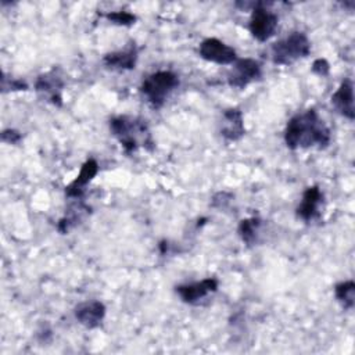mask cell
I'll return each instance as SVG.
<instances>
[{"label": "cell", "mask_w": 355, "mask_h": 355, "mask_svg": "<svg viewBox=\"0 0 355 355\" xmlns=\"http://www.w3.org/2000/svg\"><path fill=\"white\" fill-rule=\"evenodd\" d=\"M284 141L288 148H324L330 143V130L315 110L294 115L286 126Z\"/></svg>", "instance_id": "1"}, {"label": "cell", "mask_w": 355, "mask_h": 355, "mask_svg": "<svg viewBox=\"0 0 355 355\" xmlns=\"http://www.w3.org/2000/svg\"><path fill=\"white\" fill-rule=\"evenodd\" d=\"M110 129L126 153H133L140 144L144 147H147V144H153L147 125L141 119L125 115L116 116L111 119Z\"/></svg>", "instance_id": "2"}, {"label": "cell", "mask_w": 355, "mask_h": 355, "mask_svg": "<svg viewBox=\"0 0 355 355\" xmlns=\"http://www.w3.org/2000/svg\"><path fill=\"white\" fill-rule=\"evenodd\" d=\"M311 51V42L302 32H293L272 46V61L279 65H288L304 58Z\"/></svg>", "instance_id": "3"}, {"label": "cell", "mask_w": 355, "mask_h": 355, "mask_svg": "<svg viewBox=\"0 0 355 355\" xmlns=\"http://www.w3.org/2000/svg\"><path fill=\"white\" fill-rule=\"evenodd\" d=\"M178 85L179 79L173 72L158 71L143 80L140 90L154 108H159Z\"/></svg>", "instance_id": "4"}, {"label": "cell", "mask_w": 355, "mask_h": 355, "mask_svg": "<svg viewBox=\"0 0 355 355\" xmlns=\"http://www.w3.org/2000/svg\"><path fill=\"white\" fill-rule=\"evenodd\" d=\"M276 28L277 15L269 11L263 3H255L250 19V32L252 33V36L259 42H265L270 36H273Z\"/></svg>", "instance_id": "5"}, {"label": "cell", "mask_w": 355, "mask_h": 355, "mask_svg": "<svg viewBox=\"0 0 355 355\" xmlns=\"http://www.w3.org/2000/svg\"><path fill=\"white\" fill-rule=\"evenodd\" d=\"M198 51L204 60L215 62V64H220V65L233 64L237 60L234 49L215 37L202 40Z\"/></svg>", "instance_id": "6"}, {"label": "cell", "mask_w": 355, "mask_h": 355, "mask_svg": "<svg viewBox=\"0 0 355 355\" xmlns=\"http://www.w3.org/2000/svg\"><path fill=\"white\" fill-rule=\"evenodd\" d=\"M261 76V65L252 58H241L234 61V67L227 76V82L232 87L243 89L252 80Z\"/></svg>", "instance_id": "7"}, {"label": "cell", "mask_w": 355, "mask_h": 355, "mask_svg": "<svg viewBox=\"0 0 355 355\" xmlns=\"http://www.w3.org/2000/svg\"><path fill=\"white\" fill-rule=\"evenodd\" d=\"M62 87H64V80L57 73L55 69L40 75L35 83L36 92L55 105H61Z\"/></svg>", "instance_id": "8"}, {"label": "cell", "mask_w": 355, "mask_h": 355, "mask_svg": "<svg viewBox=\"0 0 355 355\" xmlns=\"http://www.w3.org/2000/svg\"><path fill=\"white\" fill-rule=\"evenodd\" d=\"M216 288H218V282L215 279H212V277H208V279H204L201 282L178 286L176 287V293L179 294V297L184 302L196 304L201 298L207 297L208 294L215 293Z\"/></svg>", "instance_id": "9"}, {"label": "cell", "mask_w": 355, "mask_h": 355, "mask_svg": "<svg viewBox=\"0 0 355 355\" xmlns=\"http://www.w3.org/2000/svg\"><path fill=\"white\" fill-rule=\"evenodd\" d=\"M105 316V306L100 301H86L75 308V318L87 329L100 326Z\"/></svg>", "instance_id": "10"}, {"label": "cell", "mask_w": 355, "mask_h": 355, "mask_svg": "<svg viewBox=\"0 0 355 355\" xmlns=\"http://www.w3.org/2000/svg\"><path fill=\"white\" fill-rule=\"evenodd\" d=\"M245 133L244 129V121H243V114L237 108H229L223 112L222 115V122H220V135L229 140V141H236L241 139Z\"/></svg>", "instance_id": "11"}, {"label": "cell", "mask_w": 355, "mask_h": 355, "mask_svg": "<svg viewBox=\"0 0 355 355\" xmlns=\"http://www.w3.org/2000/svg\"><path fill=\"white\" fill-rule=\"evenodd\" d=\"M331 104L348 119L355 118L354 111V85L351 79H344L337 92L331 96Z\"/></svg>", "instance_id": "12"}, {"label": "cell", "mask_w": 355, "mask_h": 355, "mask_svg": "<svg viewBox=\"0 0 355 355\" xmlns=\"http://www.w3.org/2000/svg\"><path fill=\"white\" fill-rule=\"evenodd\" d=\"M137 60V49L133 42H130L123 50L108 53L104 55L103 61L105 67L111 69H133Z\"/></svg>", "instance_id": "13"}, {"label": "cell", "mask_w": 355, "mask_h": 355, "mask_svg": "<svg viewBox=\"0 0 355 355\" xmlns=\"http://www.w3.org/2000/svg\"><path fill=\"white\" fill-rule=\"evenodd\" d=\"M323 200V194L318 186L308 187L304 194L300 205L297 207V215L304 220H312L319 215V207Z\"/></svg>", "instance_id": "14"}, {"label": "cell", "mask_w": 355, "mask_h": 355, "mask_svg": "<svg viewBox=\"0 0 355 355\" xmlns=\"http://www.w3.org/2000/svg\"><path fill=\"white\" fill-rule=\"evenodd\" d=\"M97 172H98V164L94 159H87L83 164L76 179L65 187V194L72 198H79L83 194L86 184L96 176Z\"/></svg>", "instance_id": "15"}, {"label": "cell", "mask_w": 355, "mask_h": 355, "mask_svg": "<svg viewBox=\"0 0 355 355\" xmlns=\"http://www.w3.org/2000/svg\"><path fill=\"white\" fill-rule=\"evenodd\" d=\"M89 212V208L82 204V202H76L75 205H72L68 211H67V215L58 222V230L61 233H67L71 227H73L78 220H80L86 214Z\"/></svg>", "instance_id": "16"}, {"label": "cell", "mask_w": 355, "mask_h": 355, "mask_svg": "<svg viewBox=\"0 0 355 355\" xmlns=\"http://www.w3.org/2000/svg\"><path fill=\"white\" fill-rule=\"evenodd\" d=\"M259 226H261V220L258 218L243 219L239 225V234H240L241 240L248 245L254 244V241L257 240Z\"/></svg>", "instance_id": "17"}, {"label": "cell", "mask_w": 355, "mask_h": 355, "mask_svg": "<svg viewBox=\"0 0 355 355\" xmlns=\"http://www.w3.org/2000/svg\"><path fill=\"white\" fill-rule=\"evenodd\" d=\"M337 300L343 304L344 308L351 309L355 302V283L352 280H347L343 283H338L334 288Z\"/></svg>", "instance_id": "18"}, {"label": "cell", "mask_w": 355, "mask_h": 355, "mask_svg": "<svg viewBox=\"0 0 355 355\" xmlns=\"http://www.w3.org/2000/svg\"><path fill=\"white\" fill-rule=\"evenodd\" d=\"M105 18L108 21H111L112 24L125 25V26H129V25L135 24V21H136V17L128 11H112V12H108L105 15Z\"/></svg>", "instance_id": "19"}, {"label": "cell", "mask_w": 355, "mask_h": 355, "mask_svg": "<svg viewBox=\"0 0 355 355\" xmlns=\"http://www.w3.org/2000/svg\"><path fill=\"white\" fill-rule=\"evenodd\" d=\"M329 69H330L329 62H327L324 58H318V60H315V62H313V65H312V71H313L315 73H318L319 76H326V75H329Z\"/></svg>", "instance_id": "20"}, {"label": "cell", "mask_w": 355, "mask_h": 355, "mask_svg": "<svg viewBox=\"0 0 355 355\" xmlns=\"http://www.w3.org/2000/svg\"><path fill=\"white\" fill-rule=\"evenodd\" d=\"M19 139H21V135H19L17 130L8 129V130H4V132L1 133V140L6 141V143L15 144V143L19 141Z\"/></svg>", "instance_id": "21"}]
</instances>
